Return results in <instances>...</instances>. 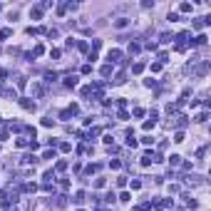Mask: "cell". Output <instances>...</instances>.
Masks as SVG:
<instances>
[{
  "label": "cell",
  "mask_w": 211,
  "mask_h": 211,
  "mask_svg": "<svg viewBox=\"0 0 211 211\" xmlns=\"http://www.w3.org/2000/svg\"><path fill=\"white\" fill-rule=\"evenodd\" d=\"M122 50H109V55H107V60H109V65H122L124 60H122Z\"/></svg>",
  "instance_id": "1"
},
{
  "label": "cell",
  "mask_w": 211,
  "mask_h": 211,
  "mask_svg": "<svg viewBox=\"0 0 211 211\" xmlns=\"http://www.w3.org/2000/svg\"><path fill=\"white\" fill-rule=\"evenodd\" d=\"M65 87H77V77H75V75H67V77H65Z\"/></svg>",
  "instance_id": "2"
},
{
  "label": "cell",
  "mask_w": 211,
  "mask_h": 211,
  "mask_svg": "<svg viewBox=\"0 0 211 211\" xmlns=\"http://www.w3.org/2000/svg\"><path fill=\"white\" fill-rule=\"evenodd\" d=\"M20 107L27 109V112H32V109H35V102H32V100H20Z\"/></svg>",
  "instance_id": "3"
},
{
  "label": "cell",
  "mask_w": 211,
  "mask_h": 211,
  "mask_svg": "<svg viewBox=\"0 0 211 211\" xmlns=\"http://www.w3.org/2000/svg\"><path fill=\"white\" fill-rule=\"evenodd\" d=\"M191 45H206V35H196L194 40H189Z\"/></svg>",
  "instance_id": "4"
},
{
  "label": "cell",
  "mask_w": 211,
  "mask_h": 211,
  "mask_svg": "<svg viewBox=\"0 0 211 211\" xmlns=\"http://www.w3.org/2000/svg\"><path fill=\"white\" fill-rule=\"evenodd\" d=\"M179 164H181V157L179 154H171L169 157V166H179Z\"/></svg>",
  "instance_id": "5"
},
{
  "label": "cell",
  "mask_w": 211,
  "mask_h": 211,
  "mask_svg": "<svg viewBox=\"0 0 211 211\" xmlns=\"http://www.w3.org/2000/svg\"><path fill=\"white\" fill-rule=\"evenodd\" d=\"M23 162H25V164H32V166H35V164L40 162V159H37V157H32V154H25V157H23Z\"/></svg>",
  "instance_id": "6"
},
{
  "label": "cell",
  "mask_w": 211,
  "mask_h": 211,
  "mask_svg": "<svg viewBox=\"0 0 211 211\" xmlns=\"http://www.w3.org/2000/svg\"><path fill=\"white\" fill-rule=\"evenodd\" d=\"M127 25H129V17H119V20L114 23V27H119V30H122V27H127Z\"/></svg>",
  "instance_id": "7"
},
{
  "label": "cell",
  "mask_w": 211,
  "mask_h": 211,
  "mask_svg": "<svg viewBox=\"0 0 211 211\" xmlns=\"http://www.w3.org/2000/svg\"><path fill=\"white\" fill-rule=\"evenodd\" d=\"M139 50H142L139 42H132V45H129V55H139Z\"/></svg>",
  "instance_id": "8"
},
{
  "label": "cell",
  "mask_w": 211,
  "mask_h": 211,
  "mask_svg": "<svg viewBox=\"0 0 211 211\" xmlns=\"http://www.w3.org/2000/svg\"><path fill=\"white\" fill-rule=\"evenodd\" d=\"M57 80V72H45V82L50 85V82H55Z\"/></svg>",
  "instance_id": "9"
},
{
  "label": "cell",
  "mask_w": 211,
  "mask_h": 211,
  "mask_svg": "<svg viewBox=\"0 0 211 211\" xmlns=\"http://www.w3.org/2000/svg\"><path fill=\"white\" fill-rule=\"evenodd\" d=\"M57 209H65L67 206V196H57V204H55Z\"/></svg>",
  "instance_id": "10"
},
{
  "label": "cell",
  "mask_w": 211,
  "mask_h": 211,
  "mask_svg": "<svg viewBox=\"0 0 211 211\" xmlns=\"http://www.w3.org/2000/svg\"><path fill=\"white\" fill-rule=\"evenodd\" d=\"M174 127H186V117H184V114H179V117H176Z\"/></svg>",
  "instance_id": "11"
},
{
  "label": "cell",
  "mask_w": 211,
  "mask_h": 211,
  "mask_svg": "<svg viewBox=\"0 0 211 211\" xmlns=\"http://www.w3.org/2000/svg\"><path fill=\"white\" fill-rule=\"evenodd\" d=\"M151 164V151H147V154L142 157V166H149Z\"/></svg>",
  "instance_id": "12"
},
{
  "label": "cell",
  "mask_w": 211,
  "mask_h": 211,
  "mask_svg": "<svg viewBox=\"0 0 211 211\" xmlns=\"http://www.w3.org/2000/svg\"><path fill=\"white\" fill-rule=\"evenodd\" d=\"M75 204H82L85 201V191H77V194H75V199H72Z\"/></svg>",
  "instance_id": "13"
},
{
  "label": "cell",
  "mask_w": 211,
  "mask_h": 211,
  "mask_svg": "<svg viewBox=\"0 0 211 211\" xmlns=\"http://www.w3.org/2000/svg\"><path fill=\"white\" fill-rule=\"evenodd\" d=\"M127 147H129V149H134V147H137V139H134L132 134H127Z\"/></svg>",
  "instance_id": "14"
},
{
  "label": "cell",
  "mask_w": 211,
  "mask_h": 211,
  "mask_svg": "<svg viewBox=\"0 0 211 211\" xmlns=\"http://www.w3.org/2000/svg\"><path fill=\"white\" fill-rule=\"evenodd\" d=\"M55 169H57V171H65V169H67V162H65V159H60V162L55 164Z\"/></svg>",
  "instance_id": "15"
},
{
  "label": "cell",
  "mask_w": 211,
  "mask_h": 211,
  "mask_svg": "<svg viewBox=\"0 0 211 211\" xmlns=\"http://www.w3.org/2000/svg\"><path fill=\"white\" fill-rule=\"evenodd\" d=\"M124 80H127V72H119V75H117V77H114V82H117V85H122Z\"/></svg>",
  "instance_id": "16"
},
{
  "label": "cell",
  "mask_w": 211,
  "mask_h": 211,
  "mask_svg": "<svg viewBox=\"0 0 211 211\" xmlns=\"http://www.w3.org/2000/svg\"><path fill=\"white\" fill-rule=\"evenodd\" d=\"M206 119H209V112H206V109H204L201 114H196V122H206Z\"/></svg>",
  "instance_id": "17"
},
{
  "label": "cell",
  "mask_w": 211,
  "mask_h": 211,
  "mask_svg": "<svg viewBox=\"0 0 211 211\" xmlns=\"http://www.w3.org/2000/svg\"><path fill=\"white\" fill-rule=\"evenodd\" d=\"M45 52V47L42 45H35V50H32V57H37V55H42Z\"/></svg>",
  "instance_id": "18"
},
{
  "label": "cell",
  "mask_w": 211,
  "mask_h": 211,
  "mask_svg": "<svg viewBox=\"0 0 211 211\" xmlns=\"http://www.w3.org/2000/svg\"><path fill=\"white\" fill-rule=\"evenodd\" d=\"M42 179H45V184H50V181L55 179V171H45V176H42Z\"/></svg>",
  "instance_id": "19"
},
{
  "label": "cell",
  "mask_w": 211,
  "mask_h": 211,
  "mask_svg": "<svg viewBox=\"0 0 211 211\" xmlns=\"http://www.w3.org/2000/svg\"><path fill=\"white\" fill-rule=\"evenodd\" d=\"M109 75H112V65H104L102 67V77H109Z\"/></svg>",
  "instance_id": "20"
},
{
  "label": "cell",
  "mask_w": 211,
  "mask_h": 211,
  "mask_svg": "<svg viewBox=\"0 0 211 211\" xmlns=\"http://www.w3.org/2000/svg\"><path fill=\"white\" fill-rule=\"evenodd\" d=\"M10 35H13V30H0V40H8Z\"/></svg>",
  "instance_id": "21"
},
{
  "label": "cell",
  "mask_w": 211,
  "mask_h": 211,
  "mask_svg": "<svg viewBox=\"0 0 211 211\" xmlns=\"http://www.w3.org/2000/svg\"><path fill=\"white\" fill-rule=\"evenodd\" d=\"M30 15H32V17H35V20H37V17H40V15H42V10H40V8H32V10H30Z\"/></svg>",
  "instance_id": "22"
},
{
  "label": "cell",
  "mask_w": 211,
  "mask_h": 211,
  "mask_svg": "<svg viewBox=\"0 0 211 211\" xmlns=\"http://www.w3.org/2000/svg\"><path fill=\"white\" fill-rule=\"evenodd\" d=\"M67 112H70V117H72V114H77V112H80V107H77V104H70Z\"/></svg>",
  "instance_id": "23"
},
{
  "label": "cell",
  "mask_w": 211,
  "mask_h": 211,
  "mask_svg": "<svg viewBox=\"0 0 211 211\" xmlns=\"http://www.w3.org/2000/svg\"><path fill=\"white\" fill-rule=\"evenodd\" d=\"M65 13H67V5L60 3V5H57V15H65Z\"/></svg>",
  "instance_id": "24"
},
{
  "label": "cell",
  "mask_w": 211,
  "mask_h": 211,
  "mask_svg": "<svg viewBox=\"0 0 211 211\" xmlns=\"http://www.w3.org/2000/svg\"><path fill=\"white\" fill-rule=\"evenodd\" d=\"M142 70H144V65H142V62H137V65H134V67H132V72H134V75H139Z\"/></svg>",
  "instance_id": "25"
},
{
  "label": "cell",
  "mask_w": 211,
  "mask_h": 211,
  "mask_svg": "<svg viewBox=\"0 0 211 211\" xmlns=\"http://www.w3.org/2000/svg\"><path fill=\"white\" fill-rule=\"evenodd\" d=\"M42 159H55V149H47L45 154H42Z\"/></svg>",
  "instance_id": "26"
},
{
  "label": "cell",
  "mask_w": 211,
  "mask_h": 211,
  "mask_svg": "<svg viewBox=\"0 0 211 211\" xmlns=\"http://www.w3.org/2000/svg\"><path fill=\"white\" fill-rule=\"evenodd\" d=\"M23 189H25V191H30V194H32V191H37V184H25Z\"/></svg>",
  "instance_id": "27"
},
{
  "label": "cell",
  "mask_w": 211,
  "mask_h": 211,
  "mask_svg": "<svg viewBox=\"0 0 211 211\" xmlns=\"http://www.w3.org/2000/svg\"><path fill=\"white\" fill-rule=\"evenodd\" d=\"M179 10H181V13H191V3H181Z\"/></svg>",
  "instance_id": "28"
},
{
  "label": "cell",
  "mask_w": 211,
  "mask_h": 211,
  "mask_svg": "<svg viewBox=\"0 0 211 211\" xmlns=\"http://www.w3.org/2000/svg\"><path fill=\"white\" fill-rule=\"evenodd\" d=\"M132 189H134V191L142 189V181H139V179H132Z\"/></svg>",
  "instance_id": "29"
},
{
  "label": "cell",
  "mask_w": 211,
  "mask_h": 211,
  "mask_svg": "<svg viewBox=\"0 0 211 211\" xmlns=\"http://www.w3.org/2000/svg\"><path fill=\"white\" fill-rule=\"evenodd\" d=\"M109 166H112V169H119V166H122V162H119V159H112V162H109Z\"/></svg>",
  "instance_id": "30"
},
{
  "label": "cell",
  "mask_w": 211,
  "mask_h": 211,
  "mask_svg": "<svg viewBox=\"0 0 211 211\" xmlns=\"http://www.w3.org/2000/svg\"><path fill=\"white\" fill-rule=\"evenodd\" d=\"M151 142H154V137H149V134H147V137H142V144H147V147H149Z\"/></svg>",
  "instance_id": "31"
},
{
  "label": "cell",
  "mask_w": 211,
  "mask_h": 211,
  "mask_svg": "<svg viewBox=\"0 0 211 211\" xmlns=\"http://www.w3.org/2000/svg\"><path fill=\"white\" fill-rule=\"evenodd\" d=\"M52 124H55V119H50V117H45V119H42V127H52Z\"/></svg>",
  "instance_id": "32"
},
{
  "label": "cell",
  "mask_w": 211,
  "mask_h": 211,
  "mask_svg": "<svg viewBox=\"0 0 211 211\" xmlns=\"http://www.w3.org/2000/svg\"><path fill=\"white\" fill-rule=\"evenodd\" d=\"M32 94H42V87L40 85H32Z\"/></svg>",
  "instance_id": "33"
},
{
  "label": "cell",
  "mask_w": 211,
  "mask_h": 211,
  "mask_svg": "<svg viewBox=\"0 0 211 211\" xmlns=\"http://www.w3.org/2000/svg\"><path fill=\"white\" fill-rule=\"evenodd\" d=\"M174 142H184V132H176L174 134Z\"/></svg>",
  "instance_id": "34"
},
{
  "label": "cell",
  "mask_w": 211,
  "mask_h": 211,
  "mask_svg": "<svg viewBox=\"0 0 211 211\" xmlns=\"http://www.w3.org/2000/svg\"><path fill=\"white\" fill-rule=\"evenodd\" d=\"M129 199H132V196L127 194V191H122V194H119V201H129Z\"/></svg>",
  "instance_id": "35"
},
{
  "label": "cell",
  "mask_w": 211,
  "mask_h": 211,
  "mask_svg": "<svg viewBox=\"0 0 211 211\" xmlns=\"http://www.w3.org/2000/svg\"><path fill=\"white\" fill-rule=\"evenodd\" d=\"M77 47H80L82 52H87V50H89V45H87V42H77Z\"/></svg>",
  "instance_id": "36"
},
{
  "label": "cell",
  "mask_w": 211,
  "mask_h": 211,
  "mask_svg": "<svg viewBox=\"0 0 211 211\" xmlns=\"http://www.w3.org/2000/svg\"><path fill=\"white\" fill-rule=\"evenodd\" d=\"M70 149H72V147H70L67 142H62V144H60V151H70Z\"/></svg>",
  "instance_id": "37"
},
{
  "label": "cell",
  "mask_w": 211,
  "mask_h": 211,
  "mask_svg": "<svg viewBox=\"0 0 211 211\" xmlns=\"http://www.w3.org/2000/svg\"><path fill=\"white\" fill-rule=\"evenodd\" d=\"M5 77H8V72H5L3 67H0V80H5Z\"/></svg>",
  "instance_id": "38"
},
{
  "label": "cell",
  "mask_w": 211,
  "mask_h": 211,
  "mask_svg": "<svg viewBox=\"0 0 211 211\" xmlns=\"http://www.w3.org/2000/svg\"><path fill=\"white\" fill-rule=\"evenodd\" d=\"M0 122H3V117H0Z\"/></svg>",
  "instance_id": "39"
},
{
  "label": "cell",
  "mask_w": 211,
  "mask_h": 211,
  "mask_svg": "<svg viewBox=\"0 0 211 211\" xmlns=\"http://www.w3.org/2000/svg\"><path fill=\"white\" fill-rule=\"evenodd\" d=\"M0 8H3V5H0Z\"/></svg>",
  "instance_id": "40"
}]
</instances>
